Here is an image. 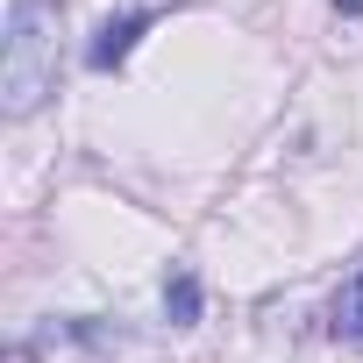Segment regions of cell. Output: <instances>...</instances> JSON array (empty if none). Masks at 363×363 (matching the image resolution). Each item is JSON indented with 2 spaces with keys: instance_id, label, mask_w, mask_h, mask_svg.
I'll return each mask as SVG.
<instances>
[{
  "instance_id": "cell-3",
  "label": "cell",
  "mask_w": 363,
  "mask_h": 363,
  "mask_svg": "<svg viewBox=\"0 0 363 363\" xmlns=\"http://www.w3.org/2000/svg\"><path fill=\"white\" fill-rule=\"evenodd\" d=\"M164 313H171V328H193V320H200V278H193V271H171Z\"/></svg>"
},
{
  "instance_id": "cell-4",
  "label": "cell",
  "mask_w": 363,
  "mask_h": 363,
  "mask_svg": "<svg viewBox=\"0 0 363 363\" xmlns=\"http://www.w3.org/2000/svg\"><path fill=\"white\" fill-rule=\"evenodd\" d=\"M335 328H342V335H356V342H363V278H356V285H349V292H342V299H335Z\"/></svg>"
},
{
  "instance_id": "cell-1",
  "label": "cell",
  "mask_w": 363,
  "mask_h": 363,
  "mask_svg": "<svg viewBox=\"0 0 363 363\" xmlns=\"http://www.w3.org/2000/svg\"><path fill=\"white\" fill-rule=\"evenodd\" d=\"M57 93V0H8V57H0V107L15 121Z\"/></svg>"
},
{
  "instance_id": "cell-2",
  "label": "cell",
  "mask_w": 363,
  "mask_h": 363,
  "mask_svg": "<svg viewBox=\"0 0 363 363\" xmlns=\"http://www.w3.org/2000/svg\"><path fill=\"white\" fill-rule=\"evenodd\" d=\"M150 22H157L150 8H143V15H121V22H107V29L93 36V50H86V65H93V72H114V65H121V57L135 50V36H143Z\"/></svg>"
}]
</instances>
